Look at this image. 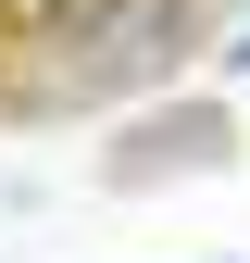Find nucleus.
Returning <instances> with one entry per match:
<instances>
[{"label":"nucleus","mask_w":250,"mask_h":263,"mask_svg":"<svg viewBox=\"0 0 250 263\" xmlns=\"http://www.w3.org/2000/svg\"><path fill=\"white\" fill-rule=\"evenodd\" d=\"M225 76H250V38H238V50H225Z\"/></svg>","instance_id":"obj_1"},{"label":"nucleus","mask_w":250,"mask_h":263,"mask_svg":"<svg viewBox=\"0 0 250 263\" xmlns=\"http://www.w3.org/2000/svg\"><path fill=\"white\" fill-rule=\"evenodd\" d=\"M213 263H238V251H213Z\"/></svg>","instance_id":"obj_2"}]
</instances>
